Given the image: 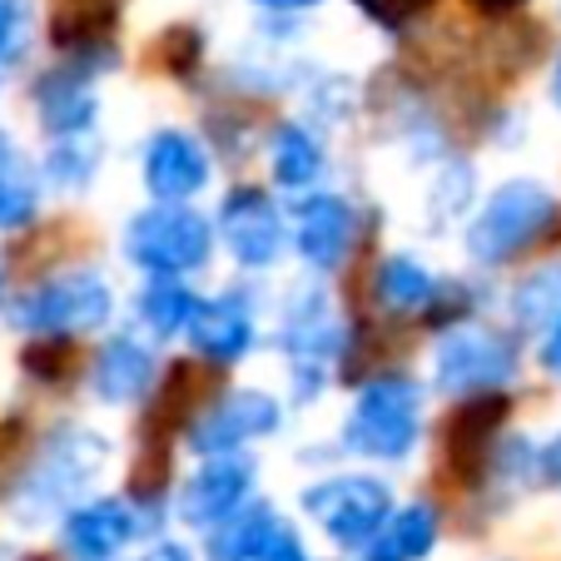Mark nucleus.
Segmentation results:
<instances>
[{"mask_svg":"<svg viewBox=\"0 0 561 561\" xmlns=\"http://www.w3.org/2000/svg\"><path fill=\"white\" fill-rule=\"evenodd\" d=\"M259 339V318H254V298L244 288H224L214 298H199V313L190 323V348L194 358L214 363V368H233L254 353Z\"/></svg>","mask_w":561,"mask_h":561,"instance_id":"15","label":"nucleus"},{"mask_svg":"<svg viewBox=\"0 0 561 561\" xmlns=\"http://www.w3.org/2000/svg\"><path fill=\"white\" fill-rule=\"evenodd\" d=\"M512 318H517L522 333H547L551 323L561 318V264L537 268L517 284L512 294Z\"/></svg>","mask_w":561,"mask_h":561,"instance_id":"27","label":"nucleus"},{"mask_svg":"<svg viewBox=\"0 0 561 561\" xmlns=\"http://www.w3.org/2000/svg\"><path fill=\"white\" fill-rule=\"evenodd\" d=\"M507 417V398L502 392H488V398H467L453 413V427H447V462L462 477H472L482 467V453H488L497 423Z\"/></svg>","mask_w":561,"mask_h":561,"instance_id":"20","label":"nucleus"},{"mask_svg":"<svg viewBox=\"0 0 561 561\" xmlns=\"http://www.w3.org/2000/svg\"><path fill=\"white\" fill-rule=\"evenodd\" d=\"M278 348L288 358L294 403H318L343 358V323L333 313L323 284H298L288 294L284 318H278Z\"/></svg>","mask_w":561,"mask_h":561,"instance_id":"4","label":"nucleus"},{"mask_svg":"<svg viewBox=\"0 0 561 561\" xmlns=\"http://www.w3.org/2000/svg\"><path fill=\"white\" fill-rule=\"evenodd\" d=\"M522 373V348L512 333L492 323H462L453 329L433 353V382L437 392L467 403V398H488L502 392Z\"/></svg>","mask_w":561,"mask_h":561,"instance_id":"7","label":"nucleus"},{"mask_svg":"<svg viewBox=\"0 0 561 561\" xmlns=\"http://www.w3.org/2000/svg\"><path fill=\"white\" fill-rule=\"evenodd\" d=\"M353 5H358L368 21H378V25H388V31H392V25L413 21L417 11H427L433 0H353Z\"/></svg>","mask_w":561,"mask_h":561,"instance_id":"29","label":"nucleus"},{"mask_svg":"<svg viewBox=\"0 0 561 561\" xmlns=\"http://www.w3.org/2000/svg\"><path fill=\"white\" fill-rule=\"evenodd\" d=\"M154 373H159L154 348H149L145 339H135V333H115V339H105V348L95 353L90 388H95L100 403L125 408V403H139V398H145Z\"/></svg>","mask_w":561,"mask_h":561,"instance_id":"17","label":"nucleus"},{"mask_svg":"<svg viewBox=\"0 0 561 561\" xmlns=\"http://www.w3.org/2000/svg\"><path fill=\"white\" fill-rule=\"evenodd\" d=\"M11 318L35 339H75V333H100L115 318V288L95 268L55 274L45 284L25 288L11 304Z\"/></svg>","mask_w":561,"mask_h":561,"instance_id":"6","label":"nucleus"},{"mask_svg":"<svg viewBox=\"0 0 561 561\" xmlns=\"http://www.w3.org/2000/svg\"><path fill=\"white\" fill-rule=\"evenodd\" d=\"M0 288H5V274H0Z\"/></svg>","mask_w":561,"mask_h":561,"instance_id":"37","label":"nucleus"},{"mask_svg":"<svg viewBox=\"0 0 561 561\" xmlns=\"http://www.w3.org/2000/svg\"><path fill=\"white\" fill-rule=\"evenodd\" d=\"M21 50V0H0V60H15Z\"/></svg>","mask_w":561,"mask_h":561,"instance_id":"30","label":"nucleus"},{"mask_svg":"<svg viewBox=\"0 0 561 561\" xmlns=\"http://www.w3.org/2000/svg\"><path fill=\"white\" fill-rule=\"evenodd\" d=\"M214 239H224V249L233 254L239 268H274L288 244L284 209H278V199H268L264 190H233L229 199L219 204Z\"/></svg>","mask_w":561,"mask_h":561,"instance_id":"11","label":"nucleus"},{"mask_svg":"<svg viewBox=\"0 0 561 561\" xmlns=\"http://www.w3.org/2000/svg\"><path fill=\"white\" fill-rule=\"evenodd\" d=\"M551 105L561 110V55H557V65H551Z\"/></svg>","mask_w":561,"mask_h":561,"instance_id":"36","label":"nucleus"},{"mask_svg":"<svg viewBox=\"0 0 561 561\" xmlns=\"http://www.w3.org/2000/svg\"><path fill=\"white\" fill-rule=\"evenodd\" d=\"M41 214V174L11 135H0V229H25Z\"/></svg>","mask_w":561,"mask_h":561,"instance_id":"24","label":"nucleus"},{"mask_svg":"<svg viewBox=\"0 0 561 561\" xmlns=\"http://www.w3.org/2000/svg\"><path fill=\"white\" fill-rule=\"evenodd\" d=\"M541 368H547L551 378H561V318L541 333Z\"/></svg>","mask_w":561,"mask_h":561,"instance_id":"32","label":"nucleus"},{"mask_svg":"<svg viewBox=\"0 0 561 561\" xmlns=\"http://www.w3.org/2000/svg\"><path fill=\"white\" fill-rule=\"evenodd\" d=\"M115 55H75L70 65L50 70L35 85V115H41V129L55 139H75V135H95V115H100V95H95V70Z\"/></svg>","mask_w":561,"mask_h":561,"instance_id":"13","label":"nucleus"},{"mask_svg":"<svg viewBox=\"0 0 561 561\" xmlns=\"http://www.w3.org/2000/svg\"><path fill=\"white\" fill-rule=\"evenodd\" d=\"M561 229V194L541 180H507L467 224V254L482 268L517 264Z\"/></svg>","mask_w":561,"mask_h":561,"instance_id":"1","label":"nucleus"},{"mask_svg":"<svg viewBox=\"0 0 561 561\" xmlns=\"http://www.w3.org/2000/svg\"><path fill=\"white\" fill-rule=\"evenodd\" d=\"M423 437V388L408 373L368 378L343 417V453L368 462H403Z\"/></svg>","mask_w":561,"mask_h":561,"instance_id":"2","label":"nucleus"},{"mask_svg":"<svg viewBox=\"0 0 561 561\" xmlns=\"http://www.w3.org/2000/svg\"><path fill=\"white\" fill-rule=\"evenodd\" d=\"M472 5L488 15H507V11H517V5H527V0H472Z\"/></svg>","mask_w":561,"mask_h":561,"instance_id":"35","label":"nucleus"},{"mask_svg":"<svg viewBox=\"0 0 561 561\" xmlns=\"http://www.w3.org/2000/svg\"><path fill=\"white\" fill-rule=\"evenodd\" d=\"M304 512L333 547L363 551L392 512V488L368 472H333L304 488Z\"/></svg>","mask_w":561,"mask_h":561,"instance_id":"8","label":"nucleus"},{"mask_svg":"<svg viewBox=\"0 0 561 561\" xmlns=\"http://www.w3.org/2000/svg\"><path fill=\"white\" fill-rule=\"evenodd\" d=\"M284 427V403L264 388L224 392L214 408H204L190 423V447L199 457H239L244 447L264 443Z\"/></svg>","mask_w":561,"mask_h":561,"instance_id":"10","label":"nucleus"},{"mask_svg":"<svg viewBox=\"0 0 561 561\" xmlns=\"http://www.w3.org/2000/svg\"><path fill=\"white\" fill-rule=\"evenodd\" d=\"M254 502V457H204L199 472L184 477L174 512H180L184 527L194 531H214L224 517Z\"/></svg>","mask_w":561,"mask_h":561,"instance_id":"14","label":"nucleus"},{"mask_svg":"<svg viewBox=\"0 0 561 561\" xmlns=\"http://www.w3.org/2000/svg\"><path fill=\"white\" fill-rule=\"evenodd\" d=\"M110 462V443L90 427H65L41 447V462L21 477L15 488V517L21 522H45L65 517L70 507L85 502V492L95 488V477Z\"/></svg>","mask_w":561,"mask_h":561,"instance_id":"3","label":"nucleus"},{"mask_svg":"<svg viewBox=\"0 0 561 561\" xmlns=\"http://www.w3.org/2000/svg\"><path fill=\"white\" fill-rule=\"evenodd\" d=\"M373 288H378V304L388 308V313H427L437 298V288H443V278L433 274V268L423 264V259L413 254H392L378 264V278H373Z\"/></svg>","mask_w":561,"mask_h":561,"instance_id":"23","label":"nucleus"},{"mask_svg":"<svg viewBox=\"0 0 561 561\" xmlns=\"http://www.w3.org/2000/svg\"><path fill=\"white\" fill-rule=\"evenodd\" d=\"M125 259L149 278L199 274L214 259V224L194 204H145L125 224Z\"/></svg>","mask_w":561,"mask_h":561,"instance_id":"5","label":"nucleus"},{"mask_svg":"<svg viewBox=\"0 0 561 561\" xmlns=\"http://www.w3.org/2000/svg\"><path fill=\"white\" fill-rule=\"evenodd\" d=\"M115 21H119V0H55L50 41L75 55H105Z\"/></svg>","mask_w":561,"mask_h":561,"instance_id":"19","label":"nucleus"},{"mask_svg":"<svg viewBox=\"0 0 561 561\" xmlns=\"http://www.w3.org/2000/svg\"><path fill=\"white\" fill-rule=\"evenodd\" d=\"M537 482H547V488H561V433H551L547 443L537 447Z\"/></svg>","mask_w":561,"mask_h":561,"instance_id":"31","label":"nucleus"},{"mask_svg":"<svg viewBox=\"0 0 561 561\" xmlns=\"http://www.w3.org/2000/svg\"><path fill=\"white\" fill-rule=\"evenodd\" d=\"M249 561H313L308 557V547H304V537H298L294 527H288L284 517H278V527L268 531L264 541H259L254 551H249Z\"/></svg>","mask_w":561,"mask_h":561,"instance_id":"28","label":"nucleus"},{"mask_svg":"<svg viewBox=\"0 0 561 561\" xmlns=\"http://www.w3.org/2000/svg\"><path fill=\"white\" fill-rule=\"evenodd\" d=\"M437 537H443V517H437L427 502H408V507L388 512L378 537H373L358 557L363 561H427Z\"/></svg>","mask_w":561,"mask_h":561,"instance_id":"18","label":"nucleus"},{"mask_svg":"<svg viewBox=\"0 0 561 561\" xmlns=\"http://www.w3.org/2000/svg\"><path fill=\"white\" fill-rule=\"evenodd\" d=\"M274 527H278L274 502H244L233 517H224L219 527L209 531L204 551H209V561H249V551H254Z\"/></svg>","mask_w":561,"mask_h":561,"instance_id":"25","label":"nucleus"},{"mask_svg":"<svg viewBox=\"0 0 561 561\" xmlns=\"http://www.w3.org/2000/svg\"><path fill=\"white\" fill-rule=\"evenodd\" d=\"M100 174V145L95 135H75V139H55L50 154L41 164V180L60 194H80L90 190Z\"/></svg>","mask_w":561,"mask_h":561,"instance_id":"26","label":"nucleus"},{"mask_svg":"<svg viewBox=\"0 0 561 561\" xmlns=\"http://www.w3.org/2000/svg\"><path fill=\"white\" fill-rule=\"evenodd\" d=\"M329 154L313 139V129H304L298 119H278L274 135H268V170H274L278 190H308L318 184Z\"/></svg>","mask_w":561,"mask_h":561,"instance_id":"21","label":"nucleus"},{"mask_svg":"<svg viewBox=\"0 0 561 561\" xmlns=\"http://www.w3.org/2000/svg\"><path fill=\"white\" fill-rule=\"evenodd\" d=\"M139 180H145L149 199L154 204H190L209 190L214 164L209 149L180 125H159L145 139V154H139Z\"/></svg>","mask_w":561,"mask_h":561,"instance_id":"12","label":"nucleus"},{"mask_svg":"<svg viewBox=\"0 0 561 561\" xmlns=\"http://www.w3.org/2000/svg\"><path fill=\"white\" fill-rule=\"evenodd\" d=\"M159 502L139 497H90L65 512L60 547L70 561H115L129 541L149 537L159 527Z\"/></svg>","mask_w":561,"mask_h":561,"instance_id":"9","label":"nucleus"},{"mask_svg":"<svg viewBox=\"0 0 561 561\" xmlns=\"http://www.w3.org/2000/svg\"><path fill=\"white\" fill-rule=\"evenodd\" d=\"M135 313H139V329L149 339H180L190 333L194 313H199V294H194L184 278H149L135 298Z\"/></svg>","mask_w":561,"mask_h":561,"instance_id":"22","label":"nucleus"},{"mask_svg":"<svg viewBox=\"0 0 561 561\" xmlns=\"http://www.w3.org/2000/svg\"><path fill=\"white\" fill-rule=\"evenodd\" d=\"M358 239V209L343 194H304L294 209V249L313 274H333Z\"/></svg>","mask_w":561,"mask_h":561,"instance_id":"16","label":"nucleus"},{"mask_svg":"<svg viewBox=\"0 0 561 561\" xmlns=\"http://www.w3.org/2000/svg\"><path fill=\"white\" fill-rule=\"evenodd\" d=\"M139 561H194V551L184 547V541H170V537H159L145 547V557Z\"/></svg>","mask_w":561,"mask_h":561,"instance_id":"33","label":"nucleus"},{"mask_svg":"<svg viewBox=\"0 0 561 561\" xmlns=\"http://www.w3.org/2000/svg\"><path fill=\"white\" fill-rule=\"evenodd\" d=\"M259 11H274V15H304L313 11V5H323V0H254Z\"/></svg>","mask_w":561,"mask_h":561,"instance_id":"34","label":"nucleus"}]
</instances>
